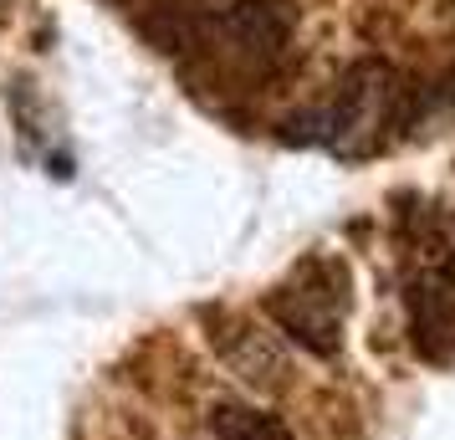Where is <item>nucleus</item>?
Returning <instances> with one entry per match:
<instances>
[{
	"label": "nucleus",
	"instance_id": "1",
	"mask_svg": "<svg viewBox=\"0 0 455 440\" xmlns=\"http://www.w3.org/2000/svg\"><path fill=\"white\" fill-rule=\"evenodd\" d=\"M271 323L302 343L307 354L332 358L343 348V313H348V272L332 261H307L287 287L267 297Z\"/></svg>",
	"mask_w": 455,
	"mask_h": 440
},
{
	"label": "nucleus",
	"instance_id": "2",
	"mask_svg": "<svg viewBox=\"0 0 455 440\" xmlns=\"http://www.w3.org/2000/svg\"><path fill=\"white\" fill-rule=\"evenodd\" d=\"M291 0H230L215 11V31L256 62L282 57L291 42Z\"/></svg>",
	"mask_w": 455,
	"mask_h": 440
},
{
	"label": "nucleus",
	"instance_id": "3",
	"mask_svg": "<svg viewBox=\"0 0 455 440\" xmlns=\"http://www.w3.org/2000/svg\"><path fill=\"white\" fill-rule=\"evenodd\" d=\"M410 328H414V348L425 358L451 354L455 348V297H451V287L419 276L410 287Z\"/></svg>",
	"mask_w": 455,
	"mask_h": 440
},
{
	"label": "nucleus",
	"instance_id": "4",
	"mask_svg": "<svg viewBox=\"0 0 455 440\" xmlns=\"http://www.w3.org/2000/svg\"><path fill=\"white\" fill-rule=\"evenodd\" d=\"M205 425H210L215 440H291V430L282 425V415L256 410V404H241V399H215Z\"/></svg>",
	"mask_w": 455,
	"mask_h": 440
},
{
	"label": "nucleus",
	"instance_id": "5",
	"mask_svg": "<svg viewBox=\"0 0 455 440\" xmlns=\"http://www.w3.org/2000/svg\"><path fill=\"white\" fill-rule=\"evenodd\" d=\"M226 343V358L235 364V374L251 379L256 389H282V374H287V364L276 348H267V338L251 333V328H235V338H220Z\"/></svg>",
	"mask_w": 455,
	"mask_h": 440
}]
</instances>
